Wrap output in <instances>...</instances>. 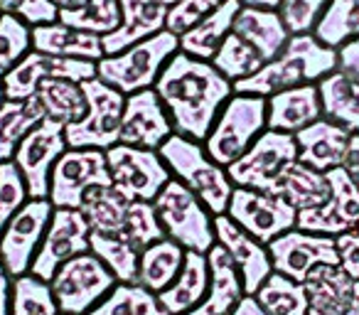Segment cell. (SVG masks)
<instances>
[{
	"label": "cell",
	"instance_id": "obj_1",
	"mask_svg": "<svg viewBox=\"0 0 359 315\" xmlns=\"http://www.w3.org/2000/svg\"><path fill=\"white\" fill-rule=\"evenodd\" d=\"M153 89L172 121L175 133L197 143H205L222 106L234 94V84L212 62L195 60L180 50L163 67Z\"/></svg>",
	"mask_w": 359,
	"mask_h": 315
},
{
	"label": "cell",
	"instance_id": "obj_2",
	"mask_svg": "<svg viewBox=\"0 0 359 315\" xmlns=\"http://www.w3.org/2000/svg\"><path fill=\"white\" fill-rule=\"evenodd\" d=\"M337 69V50L323 45L315 35H293L283 50L266 62L254 76L234 81L236 94L269 96L303 84H318Z\"/></svg>",
	"mask_w": 359,
	"mask_h": 315
},
{
	"label": "cell",
	"instance_id": "obj_3",
	"mask_svg": "<svg viewBox=\"0 0 359 315\" xmlns=\"http://www.w3.org/2000/svg\"><path fill=\"white\" fill-rule=\"evenodd\" d=\"M158 153L168 166L170 175L182 182L190 192H195L212 215H226L234 182L226 175V168L212 161L205 145L172 133L160 145Z\"/></svg>",
	"mask_w": 359,
	"mask_h": 315
},
{
	"label": "cell",
	"instance_id": "obj_4",
	"mask_svg": "<svg viewBox=\"0 0 359 315\" xmlns=\"http://www.w3.org/2000/svg\"><path fill=\"white\" fill-rule=\"evenodd\" d=\"M180 50V37L163 30L143 42L126 47V50L109 55L96 62V76L109 86L118 89L123 96L135 91L153 89L163 67Z\"/></svg>",
	"mask_w": 359,
	"mask_h": 315
},
{
	"label": "cell",
	"instance_id": "obj_5",
	"mask_svg": "<svg viewBox=\"0 0 359 315\" xmlns=\"http://www.w3.org/2000/svg\"><path fill=\"white\" fill-rule=\"evenodd\" d=\"M153 207L165 236L177 241L185 251L207 254L217 244L215 215L180 180L170 177L168 185L153 200Z\"/></svg>",
	"mask_w": 359,
	"mask_h": 315
},
{
	"label": "cell",
	"instance_id": "obj_6",
	"mask_svg": "<svg viewBox=\"0 0 359 315\" xmlns=\"http://www.w3.org/2000/svg\"><path fill=\"white\" fill-rule=\"evenodd\" d=\"M266 130V99L254 94H231L222 106L215 126L205 138V150L215 163L229 168Z\"/></svg>",
	"mask_w": 359,
	"mask_h": 315
},
{
	"label": "cell",
	"instance_id": "obj_7",
	"mask_svg": "<svg viewBox=\"0 0 359 315\" xmlns=\"http://www.w3.org/2000/svg\"><path fill=\"white\" fill-rule=\"evenodd\" d=\"M81 94L86 99V114L84 119L65 126L67 145L69 148L109 150L111 145L118 143L126 96L106 81H101L99 76L81 81Z\"/></svg>",
	"mask_w": 359,
	"mask_h": 315
},
{
	"label": "cell",
	"instance_id": "obj_8",
	"mask_svg": "<svg viewBox=\"0 0 359 315\" xmlns=\"http://www.w3.org/2000/svg\"><path fill=\"white\" fill-rule=\"evenodd\" d=\"M118 283L106 264L91 251L65 261L55 271L50 288L62 315H86Z\"/></svg>",
	"mask_w": 359,
	"mask_h": 315
},
{
	"label": "cell",
	"instance_id": "obj_9",
	"mask_svg": "<svg viewBox=\"0 0 359 315\" xmlns=\"http://www.w3.org/2000/svg\"><path fill=\"white\" fill-rule=\"evenodd\" d=\"M295 161H298L295 135L266 128L239 161L226 168V175L234 182V187L273 192L278 177Z\"/></svg>",
	"mask_w": 359,
	"mask_h": 315
},
{
	"label": "cell",
	"instance_id": "obj_10",
	"mask_svg": "<svg viewBox=\"0 0 359 315\" xmlns=\"http://www.w3.org/2000/svg\"><path fill=\"white\" fill-rule=\"evenodd\" d=\"M106 166L111 185L128 202H153L172 177L158 150L133 148L123 143H116L106 150Z\"/></svg>",
	"mask_w": 359,
	"mask_h": 315
},
{
	"label": "cell",
	"instance_id": "obj_11",
	"mask_svg": "<svg viewBox=\"0 0 359 315\" xmlns=\"http://www.w3.org/2000/svg\"><path fill=\"white\" fill-rule=\"evenodd\" d=\"M111 185L106 150L96 148H67L52 168L47 200L55 207L79 210L86 192L94 187Z\"/></svg>",
	"mask_w": 359,
	"mask_h": 315
},
{
	"label": "cell",
	"instance_id": "obj_12",
	"mask_svg": "<svg viewBox=\"0 0 359 315\" xmlns=\"http://www.w3.org/2000/svg\"><path fill=\"white\" fill-rule=\"evenodd\" d=\"M52 212H55V205L47 197H42V200L30 197L3 229V234H0V261H3L11 279L30 274L32 259H35L37 249L45 239L47 227H50Z\"/></svg>",
	"mask_w": 359,
	"mask_h": 315
},
{
	"label": "cell",
	"instance_id": "obj_13",
	"mask_svg": "<svg viewBox=\"0 0 359 315\" xmlns=\"http://www.w3.org/2000/svg\"><path fill=\"white\" fill-rule=\"evenodd\" d=\"M96 76V62L91 60H72V57H52L45 52L30 50L6 76H3V94L6 99L25 101L35 96L45 81L67 79L81 84Z\"/></svg>",
	"mask_w": 359,
	"mask_h": 315
},
{
	"label": "cell",
	"instance_id": "obj_14",
	"mask_svg": "<svg viewBox=\"0 0 359 315\" xmlns=\"http://www.w3.org/2000/svg\"><path fill=\"white\" fill-rule=\"evenodd\" d=\"M226 217L236 222L244 232H249L254 239H259L261 244H271L276 236L295 229L298 212L271 192L234 187Z\"/></svg>",
	"mask_w": 359,
	"mask_h": 315
},
{
	"label": "cell",
	"instance_id": "obj_15",
	"mask_svg": "<svg viewBox=\"0 0 359 315\" xmlns=\"http://www.w3.org/2000/svg\"><path fill=\"white\" fill-rule=\"evenodd\" d=\"M69 148L65 140V126L55 121H40L30 133L22 138L15 150V168L25 180L27 195L32 200H42L50 192L52 168L60 161V155Z\"/></svg>",
	"mask_w": 359,
	"mask_h": 315
},
{
	"label": "cell",
	"instance_id": "obj_16",
	"mask_svg": "<svg viewBox=\"0 0 359 315\" xmlns=\"http://www.w3.org/2000/svg\"><path fill=\"white\" fill-rule=\"evenodd\" d=\"M89 232H91L89 224H86L84 215H81L79 210L55 207L50 227H47V232H45V239H42L40 249H37L35 259H32L30 274L50 283L55 271L60 269L65 261L91 251Z\"/></svg>",
	"mask_w": 359,
	"mask_h": 315
},
{
	"label": "cell",
	"instance_id": "obj_17",
	"mask_svg": "<svg viewBox=\"0 0 359 315\" xmlns=\"http://www.w3.org/2000/svg\"><path fill=\"white\" fill-rule=\"evenodd\" d=\"M330 180V197L320 207L298 212L295 229L310 232V234L339 236L344 232L357 229L359 224V187L344 168L325 173Z\"/></svg>",
	"mask_w": 359,
	"mask_h": 315
},
{
	"label": "cell",
	"instance_id": "obj_18",
	"mask_svg": "<svg viewBox=\"0 0 359 315\" xmlns=\"http://www.w3.org/2000/svg\"><path fill=\"white\" fill-rule=\"evenodd\" d=\"M269 246V256L273 271L288 276L293 281L303 283L305 276L315 269V266H339L337 256V241L334 236L325 234H310V232L290 229L285 234L276 236Z\"/></svg>",
	"mask_w": 359,
	"mask_h": 315
},
{
	"label": "cell",
	"instance_id": "obj_19",
	"mask_svg": "<svg viewBox=\"0 0 359 315\" xmlns=\"http://www.w3.org/2000/svg\"><path fill=\"white\" fill-rule=\"evenodd\" d=\"M172 133V121L155 89H143L126 96L118 143L158 150Z\"/></svg>",
	"mask_w": 359,
	"mask_h": 315
},
{
	"label": "cell",
	"instance_id": "obj_20",
	"mask_svg": "<svg viewBox=\"0 0 359 315\" xmlns=\"http://www.w3.org/2000/svg\"><path fill=\"white\" fill-rule=\"evenodd\" d=\"M215 236L217 244L229 254L231 264L239 271V279L244 283V293L254 295L259 286L273 274L269 246L241 229L236 222H231L226 215L215 217Z\"/></svg>",
	"mask_w": 359,
	"mask_h": 315
},
{
	"label": "cell",
	"instance_id": "obj_21",
	"mask_svg": "<svg viewBox=\"0 0 359 315\" xmlns=\"http://www.w3.org/2000/svg\"><path fill=\"white\" fill-rule=\"evenodd\" d=\"M308 315H359V279L339 266H315L303 281Z\"/></svg>",
	"mask_w": 359,
	"mask_h": 315
},
{
	"label": "cell",
	"instance_id": "obj_22",
	"mask_svg": "<svg viewBox=\"0 0 359 315\" xmlns=\"http://www.w3.org/2000/svg\"><path fill=\"white\" fill-rule=\"evenodd\" d=\"M118 6L121 25L111 35L101 37L106 57L163 32L170 11V6L163 0H118Z\"/></svg>",
	"mask_w": 359,
	"mask_h": 315
},
{
	"label": "cell",
	"instance_id": "obj_23",
	"mask_svg": "<svg viewBox=\"0 0 359 315\" xmlns=\"http://www.w3.org/2000/svg\"><path fill=\"white\" fill-rule=\"evenodd\" d=\"M352 133L342 126L332 123L327 119H318L315 123L305 126L295 133V145H298V161L318 173H330L334 168H342L344 153Z\"/></svg>",
	"mask_w": 359,
	"mask_h": 315
},
{
	"label": "cell",
	"instance_id": "obj_24",
	"mask_svg": "<svg viewBox=\"0 0 359 315\" xmlns=\"http://www.w3.org/2000/svg\"><path fill=\"white\" fill-rule=\"evenodd\" d=\"M318 119H323L318 84L293 86L266 99V128L271 130L295 135Z\"/></svg>",
	"mask_w": 359,
	"mask_h": 315
},
{
	"label": "cell",
	"instance_id": "obj_25",
	"mask_svg": "<svg viewBox=\"0 0 359 315\" xmlns=\"http://www.w3.org/2000/svg\"><path fill=\"white\" fill-rule=\"evenodd\" d=\"M207 261H210V290L205 300L185 315H231V310L246 295L239 271L219 244L207 251Z\"/></svg>",
	"mask_w": 359,
	"mask_h": 315
},
{
	"label": "cell",
	"instance_id": "obj_26",
	"mask_svg": "<svg viewBox=\"0 0 359 315\" xmlns=\"http://www.w3.org/2000/svg\"><path fill=\"white\" fill-rule=\"evenodd\" d=\"M210 290V261L207 254L185 251L182 269L165 290L158 293V300L168 315H185L205 300Z\"/></svg>",
	"mask_w": 359,
	"mask_h": 315
},
{
	"label": "cell",
	"instance_id": "obj_27",
	"mask_svg": "<svg viewBox=\"0 0 359 315\" xmlns=\"http://www.w3.org/2000/svg\"><path fill=\"white\" fill-rule=\"evenodd\" d=\"M32 50L52 57H72V60L91 62H99L106 57L101 35L76 30V27H69L60 20L32 27Z\"/></svg>",
	"mask_w": 359,
	"mask_h": 315
},
{
	"label": "cell",
	"instance_id": "obj_28",
	"mask_svg": "<svg viewBox=\"0 0 359 315\" xmlns=\"http://www.w3.org/2000/svg\"><path fill=\"white\" fill-rule=\"evenodd\" d=\"M239 8V0H224L210 15H205L190 30L180 35V52H185V55L195 57V60L212 62L217 52H219L222 42L231 35V25H234Z\"/></svg>",
	"mask_w": 359,
	"mask_h": 315
},
{
	"label": "cell",
	"instance_id": "obj_29",
	"mask_svg": "<svg viewBox=\"0 0 359 315\" xmlns=\"http://www.w3.org/2000/svg\"><path fill=\"white\" fill-rule=\"evenodd\" d=\"M231 32L241 40H246L266 62H271L283 45L288 42V30L280 22L276 11H264V8H246L241 6L234 18Z\"/></svg>",
	"mask_w": 359,
	"mask_h": 315
},
{
	"label": "cell",
	"instance_id": "obj_30",
	"mask_svg": "<svg viewBox=\"0 0 359 315\" xmlns=\"http://www.w3.org/2000/svg\"><path fill=\"white\" fill-rule=\"evenodd\" d=\"M323 119L342 126L347 133L359 135V84L334 69L318 81Z\"/></svg>",
	"mask_w": 359,
	"mask_h": 315
},
{
	"label": "cell",
	"instance_id": "obj_31",
	"mask_svg": "<svg viewBox=\"0 0 359 315\" xmlns=\"http://www.w3.org/2000/svg\"><path fill=\"white\" fill-rule=\"evenodd\" d=\"M271 195L285 200L295 212L313 210L327 202L330 197V180L325 173H318L308 168L305 163L295 161L288 166V170L278 177Z\"/></svg>",
	"mask_w": 359,
	"mask_h": 315
},
{
	"label": "cell",
	"instance_id": "obj_32",
	"mask_svg": "<svg viewBox=\"0 0 359 315\" xmlns=\"http://www.w3.org/2000/svg\"><path fill=\"white\" fill-rule=\"evenodd\" d=\"M182 261H185V249L177 241L163 236L160 241L140 251L135 283H140L143 288L153 290L158 295L160 290H165L175 281V276L182 269Z\"/></svg>",
	"mask_w": 359,
	"mask_h": 315
},
{
	"label": "cell",
	"instance_id": "obj_33",
	"mask_svg": "<svg viewBox=\"0 0 359 315\" xmlns=\"http://www.w3.org/2000/svg\"><path fill=\"white\" fill-rule=\"evenodd\" d=\"M32 99L40 106L42 121H55L60 126L74 123V121L84 119L86 114V99L81 94V84H74V81H67V79L45 81L35 91Z\"/></svg>",
	"mask_w": 359,
	"mask_h": 315
},
{
	"label": "cell",
	"instance_id": "obj_34",
	"mask_svg": "<svg viewBox=\"0 0 359 315\" xmlns=\"http://www.w3.org/2000/svg\"><path fill=\"white\" fill-rule=\"evenodd\" d=\"M79 212L84 215L89 229L96 234H123L128 200L114 185H101L86 192Z\"/></svg>",
	"mask_w": 359,
	"mask_h": 315
},
{
	"label": "cell",
	"instance_id": "obj_35",
	"mask_svg": "<svg viewBox=\"0 0 359 315\" xmlns=\"http://www.w3.org/2000/svg\"><path fill=\"white\" fill-rule=\"evenodd\" d=\"M40 121L42 111L32 96L25 101L6 99L0 104V163L15 158L18 145Z\"/></svg>",
	"mask_w": 359,
	"mask_h": 315
},
{
	"label": "cell",
	"instance_id": "obj_36",
	"mask_svg": "<svg viewBox=\"0 0 359 315\" xmlns=\"http://www.w3.org/2000/svg\"><path fill=\"white\" fill-rule=\"evenodd\" d=\"M89 249L106 264L118 283H135L140 249L126 234H96L89 232Z\"/></svg>",
	"mask_w": 359,
	"mask_h": 315
},
{
	"label": "cell",
	"instance_id": "obj_37",
	"mask_svg": "<svg viewBox=\"0 0 359 315\" xmlns=\"http://www.w3.org/2000/svg\"><path fill=\"white\" fill-rule=\"evenodd\" d=\"M256 303L264 308L266 315H308V293L300 281L288 276L273 274L259 286L254 293Z\"/></svg>",
	"mask_w": 359,
	"mask_h": 315
},
{
	"label": "cell",
	"instance_id": "obj_38",
	"mask_svg": "<svg viewBox=\"0 0 359 315\" xmlns=\"http://www.w3.org/2000/svg\"><path fill=\"white\" fill-rule=\"evenodd\" d=\"M86 315H168L153 290L140 283H116Z\"/></svg>",
	"mask_w": 359,
	"mask_h": 315
},
{
	"label": "cell",
	"instance_id": "obj_39",
	"mask_svg": "<svg viewBox=\"0 0 359 315\" xmlns=\"http://www.w3.org/2000/svg\"><path fill=\"white\" fill-rule=\"evenodd\" d=\"M313 35L332 50L359 37V0H330Z\"/></svg>",
	"mask_w": 359,
	"mask_h": 315
},
{
	"label": "cell",
	"instance_id": "obj_40",
	"mask_svg": "<svg viewBox=\"0 0 359 315\" xmlns=\"http://www.w3.org/2000/svg\"><path fill=\"white\" fill-rule=\"evenodd\" d=\"M212 65H215V69L219 72L224 79H229L231 84H234V81L254 76L256 72L266 65V60L249 45V42L241 40V37H236L234 32H231V35L222 42L219 52L215 55Z\"/></svg>",
	"mask_w": 359,
	"mask_h": 315
},
{
	"label": "cell",
	"instance_id": "obj_41",
	"mask_svg": "<svg viewBox=\"0 0 359 315\" xmlns=\"http://www.w3.org/2000/svg\"><path fill=\"white\" fill-rule=\"evenodd\" d=\"M11 315H60L50 283L32 274L13 279Z\"/></svg>",
	"mask_w": 359,
	"mask_h": 315
},
{
	"label": "cell",
	"instance_id": "obj_42",
	"mask_svg": "<svg viewBox=\"0 0 359 315\" xmlns=\"http://www.w3.org/2000/svg\"><path fill=\"white\" fill-rule=\"evenodd\" d=\"M57 20L76 30L106 37L121 25V6L118 0H86L84 6L74 11H60Z\"/></svg>",
	"mask_w": 359,
	"mask_h": 315
},
{
	"label": "cell",
	"instance_id": "obj_43",
	"mask_svg": "<svg viewBox=\"0 0 359 315\" xmlns=\"http://www.w3.org/2000/svg\"><path fill=\"white\" fill-rule=\"evenodd\" d=\"M32 50V27L13 15H0V79Z\"/></svg>",
	"mask_w": 359,
	"mask_h": 315
},
{
	"label": "cell",
	"instance_id": "obj_44",
	"mask_svg": "<svg viewBox=\"0 0 359 315\" xmlns=\"http://www.w3.org/2000/svg\"><path fill=\"white\" fill-rule=\"evenodd\" d=\"M123 234L128 236L140 251H143L145 246L163 239L165 232H163V227H160L158 215H155L153 202H143V200L128 202V212H126V222H123Z\"/></svg>",
	"mask_w": 359,
	"mask_h": 315
},
{
	"label": "cell",
	"instance_id": "obj_45",
	"mask_svg": "<svg viewBox=\"0 0 359 315\" xmlns=\"http://www.w3.org/2000/svg\"><path fill=\"white\" fill-rule=\"evenodd\" d=\"M330 0H280L276 13L288 35H313Z\"/></svg>",
	"mask_w": 359,
	"mask_h": 315
},
{
	"label": "cell",
	"instance_id": "obj_46",
	"mask_svg": "<svg viewBox=\"0 0 359 315\" xmlns=\"http://www.w3.org/2000/svg\"><path fill=\"white\" fill-rule=\"evenodd\" d=\"M27 200H30V195H27L25 180H22L15 163H0V234Z\"/></svg>",
	"mask_w": 359,
	"mask_h": 315
},
{
	"label": "cell",
	"instance_id": "obj_47",
	"mask_svg": "<svg viewBox=\"0 0 359 315\" xmlns=\"http://www.w3.org/2000/svg\"><path fill=\"white\" fill-rule=\"evenodd\" d=\"M222 3H224V0H177L168 11L165 30L180 37L182 32L190 30L195 22H200L205 15H210L215 8H219Z\"/></svg>",
	"mask_w": 359,
	"mask_h": 315
},
{
	"label": "cell",
	"instance_id": "obj_48",
	"mask_svg": "<svg viewBox=\"0 0 359 315\" xmlns=\"http://www.w3.org/2000/svg\"><path fill=\"white\" fill-rule=\"evenodd\" d=\"M0 15H13L25 25L37 27L57 22L60 11L50 0H0Z\"/></svg>",
	"mask_w": 359,
	"mask_h": 315
},
{
	"label": "cell",
	"instance_id": "obj_49",
	"mask_svg": "<svg viewBox=\"0 0 359 315\" xmlns=\"http://www.w3.org/2000/svg\"><path fill=\"white\" fill-rule=\"evenodd\" d=\"M334 241H337L339 269L347 271L352 279H359V232H344V234L334 236Z\"/></svg>",
	"mask_w": 359,
	"mask_h": 315
},
{
	"label": "cell",
	"instance_id": "obj_50",
	"mask_svg": "<svg viewBox=\"0 0 359 315\" xmlns=\"http://www.w3.org/2000/svg\"><path fill=\"white\" fill-rule=\"evenodd\" d=\"M337 72L359 84V37L337 47Z\"/></svg>",
	"mask_w": 359,
	"mask_h": 315
},
{
	"label": "cell",
	"instance_id": "obj_51",
	"mask_svg": "<svg viewBox=\"0 0 359 315\" xmlns=\"http://www.w3.org/2000/svg\"><path fill=\"white\" fill-rule=\"evenodd\" d=\"M342 168H344V173L354 180V185L359 187V135H352V138H349Z\"/></svg>",
	"mask_w": 359,
	"mask_h": 315
},
{
	"label": "cell",
	"instance_id": "obj_52",
	"mask_svg": "<svg viewBox=\"0 0 359 315\" xmlns=\"http://www.w3.org/2000/svg\"><path fill=\"white\" fill-rule=\"evenodd\" d=\"M11 293H13V279L8 276L6 266L0 261V315H11Z\"/></svg>",
	"mask_w": 359,
	"mask_h": 315
},
{
	"label": "cell",
	"instance_id": "obj_53",
	"mask_svg": "<svg viewBox=\"0 0 359 315\" xmlns=\"http://www.w3.org/2000/svg\"><path fill=\"white\" fill-rule=\"evenodd\" d=\"M231 315H266V313H264V308L256 303L254 295H244V298L239 300V305L231 310Z\"/></svg>",
	"mask_w": 359,
	"mask_h": 315
},
{
	"label": "cell",
	"instance_id": "obj_54",
	"mask_svg": "<svg viewBox=\"0 0 359 315\" xmlns=\"http://www.w3.org/2000/svg\"><path fill=\"white\" fill-rule=\"evenodd\" d=\"M246 8H264V11H276L280 0H239Z\"/></svg>",
	"mask_w": 359,
	"mask_h": 315
},
{
	"label": "cell",
	"instance_id": "obj_55",
	"mask_svg": "<svg viewBox=\"0 0 359 315\" xmlns=\"http://www.w3.org/2000/svg\"><path fill=\"white\" fill-rule=\"evenodd\" d=\"M50 3L57 8V11H74V8L84 6L86 0H50Z\"/></svg>",
	"mask_w": 359,
	"mask_h": 315
},
{
	"label": "cell",
	"instance_id": "obj_56",
	"mask_svg": "<svg viewBox=\"0 0 359 315\" xmlns=\"http://www.w3.org/2000/svg\"><path fill=\"white\" fill-rule=\"evenodd\" d=\"M6 101V94H3V81H0V104Z\"/></svg>",
	"mask_w": 359,
	"mask_h": 315
},
{
	"label": "cell",
	"instance_id": "obj_57",
	"mask_svg": "<svg viewBox=\"0 0 359 315\" xmlns=\"http://www.w3.org/2000/svg\"><path fill=\"white\" fill-rule=\"evenodd\" d=\"M163 3H168V6H175V3H177V0H163Z\"/></svg>",
	"mask_w": 359,
	"mask_h": 315
},
{
	"label": "cell",
	"instance_id": "obj_58",
	"mask_svg": "<svg viewBox=\"0 0 359 315\" xmlns=\"http://www.w3.org/2000/svg\"><path fill=\"white\" fill-rule=\"evenodd\" d=\"M357 232H359V224H357Z\"/></svg>",
	"mask_w": 359,
	"mask_h": 315
},
{
	"label": "cell",
	"instance_id": "obj_59",
	"mask_svg": "<svg viewBox=\"0 0 359 315\" xmlns=\"http://www.w3.org/2000/svg\"><path fill=\"white\" fill-rule=\"evenodd\" d=\"M60 315H62V313H60Z\"/></svg>",
	"mask_w": 359,
	"mask_h": 315
}]
</instances>
